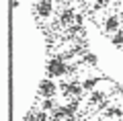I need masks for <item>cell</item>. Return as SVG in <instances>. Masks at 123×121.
Segmentation results:
<instances>
[{
    "label": "cell",
    "mask_w": 123,
    "mask_h": 121,
    "mask_svg": "<svg viewBox=\"0 0 123 121\" xmlns=\"http://www.w3.org/2000/svg\"><path fill=\"white\" fill-rule=\"evenodd\" d=\"M111 43H113L115 47H123V29H119L117 33L111 35Z\"/></svg>",
    "instance_id": "obj_7"
},
{
    "label": "cell",
    "mask_w": 123,
    "mask_h": 121,
    "mask_svg": "<svg viewBox=\"0 0 123 121\" xmlns=\"http://www.w3.org/2000/svg\"><path fill=\"white\" fill-rule=\"evenodd\" d=\"M82 86H84V90H92V88L97 86V78H86L82 82Z\"/></svg>",
    "instance_id": "obj_8"
},
{
    "label": "cell",
    "mask_w": 123,
    "mask_h": 121,
    "mask_svg": "<svg viewBox=\"0 0 123 121\" xmlns=\"http://www.w3.org/2000/svg\"><path fill=\"white\" fill-rule=\"evenodd\" d=\"M51 8H53L51 0H39L37 2V13H39V17H49L51 14Z\"/></svg>",
    "instance_id": "obj_3"
},
{
    "label": "cell",
    "mask_w": 123,
    "mask_h": 121,
    "mask_svg": "<svg viewBox=\"0 0 123 121\" xmlns=\"http://www.w3.org/2000/svg\"><path fill=\"white\" fill-rule=\"evenodd\" d=\"M90 101H92V103H98V101H103V92H92Z\"/></svg>",
    "instance_id": "obj_13"
},
{
    "label": "cell",
    "mask_w": 123,
    "mask_h": 121,
    "mask_svg": "<svg viewBox=\"0 0 123 121\" xmlns=\"http://www.w3.org/2000/svg\"><path fill=\"white\" fill-rule=\"evenodd\" d=\"M105 4H107V0H98L97 4H94V8H97V10H98V8H103V6H105Z\"/></svg>",
    "instance_id": "obj_14"
},
{
    "label": "cell",
    "mask_w": 123,
    "mask_h": 121,
    "mask_svg": "<svg viewBox=\"0 0 123 121\" xmlns=\"http://www.w3.org/2000/svg\"><path fill=\"white\" fill-rule=\"evenodd\" d=\"M84 62H86L88 66H94L97 64V56H94V53H86V56H84Z\"/></svg>",
    "instance_id": "obj_10"
},
{
    "label": "cell",
    "mask_w": 123,
    "mask_h": 121,
    "mask_svg": "<svg viewBox=\"0 0 123 121\" xmlns=\"http://www.w3.org/2000/svg\"><path fill=\"white\" fill-rule=\"evenodd\" d=\"M66 121H78V119H76V117H68Z\"/></svg>",
    "instance_id": "obj_15"
},
{
    "label": "cell",
    "mask_w": 123,
    "mask_h": 121,
    "mask_svg": "<svg viewBox=\"0 0 123 121\" xmlns=\"http://www.w3.org/2000/svg\"><path fill=\"white\" fill-rule=\"evenodd\" d=\"M107 115H109V117H121L123 115V111H119V109H109V111H107Z\"/></svg>",
    "instance_id": "obj_11"
},
{
    "label": "cell",
    "mask_w": 123,
    "mask_h": 121,
    "mask_svg": "<svg viewBox=\"0 0 123 121\" xmlns=\"http://www.w3.org/2000/svg\"><path fill=\"white\" fill-rule=\"evenodd\" d=\"M66 72H68V66L64 62V57H53V60L47 62V74L49 76L57 78V76H64Z\"/></svg>",
    "instance_id": "obj_1"
},
{
    "label": "cell",
    "mask_w": 123,
    "mask_h": 121,
    "mask_svg": "<svg viewBox=\"0 0 123 121\" xmlns=\"http://www.w3.org/2000/svg\"><path fill=\"white\" fill-rule=\"evenodd\" d=\"M60 21L66 23V25H68V23H72V21H76L74 10H72V8H64V10H62V14H60Z\"/></svg>",
    "instance_id": "obj_5"
},
{
    "label": "cell",
    "mask_w": 123,
    "mask_h": 121,
    "mask_svg": "<svg viewBox=\"0 0 123 121\" xmlns=\"http://www.w3.org/2000/svg\"><path fill=\"white\" fill-rule=\"evenodd\" d=\"M35 121H47V111H39L35 117Z\"/></svg>",
    "instance_id": "obj_12"
},
{
    "label": "cell",
    "mask_w": 123,
    "mask_h": 121,
    "mask_svg": "<svg viewBox=\"0 0 123 121\" xmlns=\"http://www.w3.org/2000/svg\"><path fill=\"white\" fill-rule=\"evenodd\" d=\"M82 84H80L78 82V80H72V82H70V92H68V95H72V96H80V95H82Z\"/></svg>",
    "instance_id": "obj_6"
},
{
    "label": "cell",
    "mask_w": 123,
    "mask_h": 121,
    "mask_svg": "<svg viewBox=\"0 0 123 121\" xmlns=\"http://www.w3.org/2000/svg\"><path fill=\"white\" fill-rule=\"evenodd\" d=\"M105 31H107V33H111V35L117 33V31H119V17L111 14V17L105 21Z\"/></svg>",
    "instance_id": "obj_4"
},
{
    "label": "cell",
    "mask_w": 123,
    "mask_h": 121,
    "mask_svg": "<svg viewBox=\"0 0 123 121\" xmlns=\"http://www.w3.org/2000/svg\"><path fill=\"white\" fill-rule=\"evenodd\" d=\"M51 109H55V103H53V99H45L43 105H41V111H51Z\"/></svg>",
    "instance_id": "obj_9"
},
{
    "label": "cell",
    "mask_w": 123,
    "mask_h": 121,
    "mask_svg": "<svg viewBox=\"0 0 123 121\" xmlns=\"http://www.w3.org/2000/svg\"><path fill=\"white\" fill-rule=\"evenodd\" d=\"M55 90H57V86H55V82H53L51 78H43L39 82V95L45 96V99H51L55 95Z\"/></svg>",
    "instance_id": "obj_2"
}]
</instances>
